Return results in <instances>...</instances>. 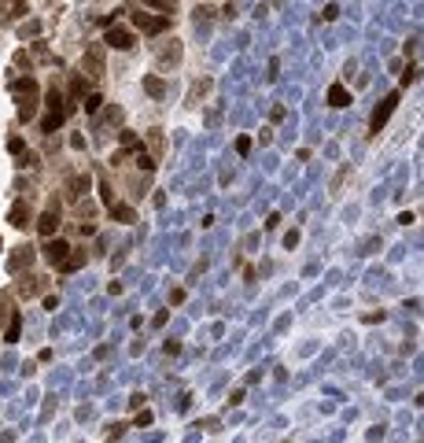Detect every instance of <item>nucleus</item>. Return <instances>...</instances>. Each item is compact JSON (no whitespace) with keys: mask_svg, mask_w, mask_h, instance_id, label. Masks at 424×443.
Listing matches in <instances>:
<instances>
[{"mask_svg":"<svg viewBox=\"0 0 424 443\" xmlns=\"http://www.w3.org/2000/svg\"><path fill=\"white\" fill-rule=\"evenodd\" d=\"M15 92H19V118L30 122L34 111H37V82L34 78H22V82L15 85Z\"/></svg>","mask_w":424,"mask_h":443,"instance_id":"f257e3e1","label":"nucleus"},{"mask_svg":"<svg viewBox=\"0 0 424 443\" xmlns=\"http://www.w3.org/2000/svg\"><path fill=\"white\" fill-rule=\"evenodd\" d=\"M81 266H85V251H70L67 262H63L59 270H67V274H70V270H81Z\"/></svg>","mask_w":424,"mask_h":443,"instance_id":"ddd939ff","label":"nucleus"},{"mask_svg":"<svg viewBox=\"0 0 424 443\" xmlns=\"http://www.w3.org/2000/svg\"><path fill=\"white\" fill-rule=\"evenodd\" d=\"M100 104H103V96H100V92L85 96V111H89V115H96V111H100Z\"/></svg>","mask_w":424,"mask_h":443,"instance_id":"f3484780","label":"nucleus"},{"mask_svg":"<svg viewBox=\"0 0 424 443\" xmlns=\"http://www.w3.org/2000/svg\"><path fill=\"white\" fill-rule=\"evenodd\" d=\"M100 196H103V203L111 207V185H107V181H100Z\"/></svg>","mask_w":424,"mask_h":443,"instance_id":"b1692460","label":"nucleus"},{"mask_svg":"<svg viewBox=\"0 0 424 443\" xmlns=\"http://www.w3.org/2000/svg\"><path fill=\"white\" fill-rule=\"evenodd\" d=\"M151 148H155V155L162 151V129H151Z\"/></svg>","mask_w":424,"mask_h":443,"instance_id":"4be33fe9","label":"nucleus"},{"mask_svg":"<svg viewBox=\"0 0 424 443\" xmlns=\"http://www.w3.org/2000/svg\"><path fill=\"white\" fill-rule=\"evenodd\" d=\"M19 329H22V318L15 314V318H11V325H8V340H11V343L19 340Z\"/></svg>","mask_w":424,"mask_h":443,"instance_id":"a211bd4d","label":"nucleus"},{"mask_svg":"<svg viewBox=\"0 0 424 443\" xmlns=\"http://www.w3.org/2000/svg\"><path fill=\"white\" fill-rule=\"evenodd\" d=\"M336 15H340V8H336V4H324V11H321V19H324V22H332Z\"/></svg>","mask_w":424,"mask_h":443,"instance_id":"412c9836","label":"nucleus"},{"mask_svg":"<svg viewBox=\"0 0 424 443\" xmlns=\"http://www.w3.org/2000/svg\"><path fill=\"white\" fill-rule=\"evenodd\" d=\"M144 89H148V96H166V82H162V78H155V74H148L144 78Z\"/></svg>","mask_w":424,"mask_h":443,"instance_id":"1a4fd4ad","label":"nucleus"},{"mask_svg":"<svg viewBox=\"0 0 424 443\" xmlns=\"http://www.w3.org/2000/svg\"><path fill=\"white\" fill-rule=\"evenodd\" d=\"M37 229H41L44 236H52V233L59 229V211H56V207H48V211L41 214V222H37Z\"/></svg>","mask_w":424,"mask_h":443,"instance_id":"423d86ee","label":"nucleus"},{"mask_svg":"<svg viewBox=\"0 0 424 443\" xmlns=\"http://www.w3.org/2000/svg\"><path fill=\"white\" fill-rule=\"evenodd\" d=\"M85 189H89V177H85V174H74V177H70V196H81Z\"/></svg>","mask_w":424,"mask_h":443,"instance_id":"4468645a","label":"nucleus"},{"mask_svg":"<svg viewBox=\"0 0 424 443\" xmlns=\"http://www.w3.org/2000/svg\"><path fill=\"white\" fill-rule=\"evenodd\" d=\"M159 59H162V63H181V44H177V41H170V48H162V52H159Z\"/></svg>","mask_w":424,"mask_h":443,"instance_id":"f8f14e48","label":"nucleus"},{"mask_svg":"<svg viewBox=\"0 0 424 443\" xmlns=\"http://www.w3.org/2000/svg\"><path fill=\"white\" fill-rule=\"evenodd\" d=\"M122 148H125V151H141V137L125 129V133H122Z\"/></svg>","mask_w":424,"mask_h":443,"instance_id":"dca6fc26","label":"nucleus"},{"mask_svg":"<svg viewBox=\"0 0 424 443\" xmlns=\"http://www.w3.org/2000/svg\"><path fill=\"white\" fill-rule=\"evenodd\" d=\"M85 70H89L92 78H96V74L103 70V52H100V48H92L89 56H85Z\"/></svg>","mask_w":424,"mask_h":443,"instance_id":"6e6552de","label":"nucleus"},{"mask_svg":"<svg viewBox=\"0 0 424 443\" xmlns=\"http://www.w3.org/2000/svg\"><path fill=\"white\" fill-rule=\"evenodd\" d=\"M417 74H421V70H417V67H409L406 74H402V85H413V82H417Z\"/></svg>","mask_w":424,"mask_h":443,"instance_id":"5701e85b","label":"nucleus"},{"mask_svg":"<svg viewBox=\"0 0 424 443\" xmlns=\"http://www.w3.org/2000/svg\"><path fill=\"white\" fill-rule=\"evenodd\" d=\"M67 255H70V244L67 240H48V244H44V259H48L52 266H63Z\"/></svg>","mask_w":424,"mask_h":443,"instance_id":"20e7f679","label":"nucleus"},{"mask_svg":"<svg viewBox=\"0 0 424 443\" xmlns=\"http://www.w3.org/2000/svg\"><path fill=\"white\" fill-rule=\"evenodd\" d=\"M133 22L141 26L144 34H162V30L170 26V15H159V19H151V15H144V11H137V15H133Z\"/></svg>","mask_w":424,"mask_h":443,"instance_id":"7ed1b4c3","label":"nucleus"},{"mask_svg":"<svg viewBox=\"0 0 424 443\" xmlns=\"http://www.w3.org/2000/svg\"><path fill=\"white\" fill-rule=\"evenodd\" d=\"M295 244H299V233H295V229H291V233L284 236V248H295Z\"/></svg>","mask_w":424,"mask_h":443,"instance_id":"393cba45","label":"nucleus"},{"mask_svg":"<svg viewBox=\"0 0 424 443\" xmlns=\"http://www.w3.org/2000/svg\"><path fill=\"white\" fill-rule=\"evenodd\" d=\"M328 104H332V107H347V104H350V92H347V85H343V82H336L332 89H328Z\"/></svg>","mask_w":424,"mask_h":443,"instance_id":"0eeeda50","label":"nucleus"},{"mask_svg":"<svg viewBox=\"0 0 424 443\" xmlns=\"http://www.w3.org/2000/svg\"><path fill=\"white\" fill-rule=\"evenodd\" d=\"M148 4H151V8H166L170 0H148Z\"/></svg>","mask_w":424,"mask_h":443,"instance_id":"bb28decb","label":"nucleus"},{"mask_svg":"<svg viewBox=\"0 0 424 443\" xmlns=\"http://www.w3.org/2000/svg\"><path fill=\"white\" fill-rule=\"evenodd\" d=\"M107 44H111V48H118V52H129V48H133V34L111 26V30H107Z\"/></svg>","mask_w":424,"mask_h":443,"instance_id":"39448f33","label":"nucleus"},{"mask_svg":"<svg viewBox=\"0 0 424 443\" xmlns=\"http://www.w3.org/2000/svg\"><path fill=\"white\" fill-rule=\"evenodd\" d=\"M11 226H30V207H26V203H15V207H11Z\"/></svg>","mask_w":424,"mask_h":443,"instance_id":"9d476101","label":"nucleus"},{"mask_svg":"<svg viewBox=\"0 0 424 443\" xmlns=\"http://www.w3.org/2000/svg\"><path fill=\"white\" fill-rule=\"evenodd\" d=\"M8 148L15 151V155H19V151H26V148H22V141H19V137H11V141H8Z\"/></svg>","mask_w":424,"mask_h":443,"instance_id":"a878e982","label":"nucleus"},{"mask_svg":"<svg viewBox=\"0 0 424 443\" xmlns=\"http://www.w3.org/2000/svg\"><path fill=\"white\" fill-rule=\"evenodd\" d=\"M111 218H118V222H133V207L129 203H111Z\"/></svg>","mask_w":424,"mask_h":443,"instance_id":"9b49d317","label":"nucleus"},{"mask_svg":"<svg viewBox=\"0 0 424 443\" xmlns=\"http://www.w3.org/2000/svg\"><path fill=\"white\" fill-rule=\"evenodd\" d=\"M34 259V248H19V255L11 259V270H19V266H26V262Z\"/></svg>","mask_w":424,"mask_h":443,"instance_id":"2eb2a0df","label":"nucleus"},{"mask_svg":"<svg viewBox=\"0 0 424 443\" xmlns=\"http://www.w3.org/2000/svg\"><path fill=\"white\" fill-rule=\"evenodd\" d=\"M395 107H399V92H387V96H384V104H380V111H373V133H380L384 126H387V118L395 115Z\"/></svg>","mask_w":424,"mask_h":443,"instance_id":"f03ea898","label":"nucleus"},{"mask_svg":"<svg viewBox=\"0 0 424 443\" xmlns=\"http://www.w3.org/2000/svg\"><path fill=\"white\" fill-rule=\"evenodd\" d=\"M137 167H141V170H155V159L144 155V151H137Z\"/></svg>","mask_w":424,"mask_h":443,"instance_id":"6ab92c4d","label":"nucleus"},{"mask_svg":"<svg viewBox=\"0 0 424 443\" xmlns=\"http://www.w3.org/2000/svg\"><path fill=\"white\" fill-rule=\"evenodd\" d=\"M251 144H255L251 137H236V151H240V155H247V151H251Z\"/></svg>","mask_w":424,"mask_h":443,"instance_id":"aec40b11","label":"nucleus"}]
</instances>
